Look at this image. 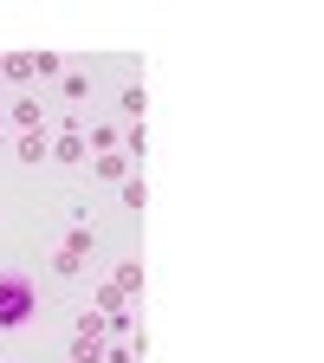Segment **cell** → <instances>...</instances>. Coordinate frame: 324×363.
Returning <instances> with one entry per match:
<instances>
[{
	"label": "cell",
	"mask_w": 324,
	"mask_h": 363,
	"mask_svg": "<svg viewBox=\"0 0 324 363\" xmlns=\"http://www.w3.org/2000/svg\"><path fill=\"white\" fill-rule=\"evenodd\" d=\"M33 311V292H26V279H0V325H20V318Z\"/></svg>",
	"instance_id": "1"
}]
</instances>
